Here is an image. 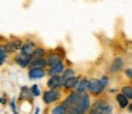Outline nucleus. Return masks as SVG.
<instances>
[{
	"mask_svg": "<svg viewBox=\"0 0 132 114\" xmlns=\"http://www.w3.org/2000/svg\"><path fill=\"white\" fill-rule=\"evenodd\" d=\"M108 86V77L103 76L100 79H92L89 80V86H88V92L93 96H100L104 92L105 87Z\"/></svg>",
	"mask_w": 132,
	"mask_h": 114,
	"instance_id": "obj_1",
	"label": "nucleus"
},
{
	"mask_svg": "<svg viewBox=\"0 0 132 114\" xmlns=\"http://www.w3.org/2000/svg\"><path fill=\"white\" fill-rule=\"evenodd\" d=\"M61 100L60 90H47L43 92V102L45 104H53Z\"/></svg>",
	"mask_w": 132,
	"mask_h": 114,
	"instance_id": "obj_2",
	"label": "nucleus"
},
{
	"mask_svg": "<svg viewBox=\"0 0 132 114\" xmlns=\"http://www.w3.org/2000/svg\"><path fill=\"white\" fill-rule=\"evenodd\" d=\"M45 62H47V66L48 67H52L54 65H56L59 63L62 62V57L56 52H53V53H48L47 57H45Z\"/></svg>",
	"mask_w": 132,
	"mask_h": 114,
	"instance_id": "obj_3",
	"label": "nucleus"
},
{
	"mask_svg": "<svg viewBox=\"0 0 132 114\" xmlns=\"http://www.w3.org/2000/svg\"><path fill=\"white\" fill-rule=\"evenodd\" d=\"M47 87L49 90H60L62 87V80L60 76H49L47 81Z\"/></svg>",
	"mask_w": 132,
	"mask_h": 114,
	"instance_id": "obj_4",
	"label": "nucleus"
},
{
	"mask_svg": "<svg viewBox=\"0 0 132 114\" xmlns=\"http://www.w3.org/2000/svg\"><path fill=\"white\" fill-rule=\"evenodd\" d=\"M36 48H37V44L33 42V41H26V42H23V44H22V47H21L20 50H21V54L32 57V54L36 50Z\"/></svg>",
	"mask_w": 132,
	"mask_h": 114,
	"instance_id": "obj_5",
	"label": "nucleus"
},
{
	"mask_svg": "<svg viewBox=\"0 0 132 114\" xmlns=\"http://www.w3.org/2000/svg\"><path fill=\"white\" fill-rule=\"evenodd\" d=\"M80 97H81V95H78V93H77L76 91H73V92H70L69 95L66 96V98L64 100L62 104H64L66 108L69 109V108H71V107L75 104L77 101L80 100Z\"/></svg>",
	"mask_w": 132,
	"mask_h": 114,
	"instance_id": "obj_6",
	"label": "nucleus"
},
{
	"mask_svg": "<svg viewBox=\"0 0 132 114\" xmlns=\"http://www.w3.org/2000/svg\"><path fill=\"white\" fill-rule=\"evenodd\" d=\"M15 62L17 65H20L21 67H28L31 62H32V57H29V55H24V54H21L19 53L16 57H15Z\"/></svg>",
	"mask_w": 132,
	"mask_h": 114,
	"instance_id": "obj_7",
	"label": "nucleus"
},
{
	"mask_svg": "<svg viewBox=\"0 0 132 114\" xmlns=\"http://www.w3.org/2000/svg\"><path fill=\"white\" fill-rule=\"evenodd\" d=\"M108 104H109V103L105 100L99 98V100H97L94 103H93V104L90 105V112H92V113H98V114H100L104 109H105V108H106V105H108Z\"/></svg>",
	"mask_w": 132,
	"mask_h": 114,
	"instance_id": "obj_8",
	"label": "nucleus"
},
{
	"mask_svg": "<svg viewBox=\"0 0 132 114\" xmlns=\"http://www.w3.org/2000/svg\"><path fill=\"white\" fill-rule=\"evenodd\" d=\"M22 44H23V42H22L21 39H17V38H16V39H12V41H10V42L6 43V44H5V48H6L7 53H15L21 49Z\"/></svg>",
	"mask_w": 132,
	"mask_h": 114,
	"instance_id": "obj_9",
	"label": "nucleus"
},
{
	"mask_svg": "<svg viewBox=\"0 0 132 114\" xmlns=\"http://www.w3.org/2000/svg\"><path fill=\"white\" fill-rule=\"evenodd\" d=\"M88 86H89V80L88 79H86V77H83V79H80V81H78V85H77V87H76V92L78 93V95H85V93H87L88 92Z\"/></svg>",
	"mask_w": 132,
	"mask_h": 114,
	"instance_id": "obj_10",
	"label": "nucleus"
},
{
	"mask_svg": "<svg viewBox=\"0 0 132 114\" xmlns=\"http://www.w3.org/2000/svg\"><path fill=\"white\" fill-rule=\"evenodd\" d=\"M65 70V66H64V63H59L56 65H54L52 67H48L47 74L49 76H60L62 74V71Z\"/></svg>",
	"mask_w": 132,
	"mask_h": 114,
	"instance_id": "obj_11",
	"label": "nucleus"
},
{
	"mask_svg": "<svg viewBox=\"0 0 132 114\" xmlns=\"http://www.w3.org/2000/svg\"><path fill=\"white\" fill-rule=\"evenodd\" d=\"M47 75L45 69H29L28 70V77L31 80H39Z\"/></svg>",
	"mask_w": 132,
	"mask_h": 114,
	"instance_id": "obj_12",
	"label": "nucleus"
},
{
	"mask_svg": "<svg viewBox=\"0 0 132 114\" xmlns=\"http://www.w3.org/2000/svg\"><path fill=\"white\" fill-rule=\"evenodd\" d=\"M78 81H80L78 77H72V79H70V80L62 82V88L66 90V91L76 90V87H77V85H78Z\"/></svg>",
	"mask_w": 132,
	"mask_h": 114,
	"instance_id": "obj_13",
	"label": "nucleus"
},
{
	"mask_svg": "<svg viewBox=\"0 0 132 114\" xmlns=\"http://www.w3.org/2000/svg\"><path fill=\"white\" fill-rule=\"evenodd\" d=\"M47 66V62H45V58H42V59H33L31 64L28 66L29 69H44Z\"/></svg>",
	"mask_w": 132,
	"mask_h": 114,
	"instance_id": "obj_14",
	"label": "nucleus"
},
{
	"mask_svg": "<svg viewBox=\"0 0 132 114\" xmlns=\"http://www.w3.org/2000/svg\"><path fill=\"white\" fill-rule=\"evenodd\" d=\"M123 67V60L121 58H115L113 63L110 64V71L111 72H118Z\"/></svg>",
	"mask_w": 132,
	"mask_h": 114,
	"instance_id": "obj_15",
	"label": "nucleus"
},
{
	"mask_svg": "<svg viewBox=\"0 0 132 114\" xmlns=\"http://www.w3.org/2000/svg\"><path fill=\"white\" fill-rule=\"evenodd\" d=\"M60 77H61L62 82H65V81L70 80V79H72V77H76V72L72 67H66L65 70L62 71V74L60 75Z\"/></svg>",
	"mask_w": 132,
	"mask_h": 114,
	"instance_id": "obj_16",
	"label": "nucleus"
},
{
	"mask_svg": "<svg viewBox=\"0 0 132 114\" xmlns=\"http://www.w3.org/2000/svg\"><path fill=\"white\" fill-rule=\"evenodd\" d=\"M116 103L119 104V107L121 108V109H125V108H127L128 107V98L127 97H125L122 93H118L116 95Z\"/></svg>",
	"mask_w": 132,
	"mask_h": 114,
	"instance_id": "obj_17",
	"label": "nucleus"
},
{
	"mask_svg": "<svg viewBox=\"0 0 132 114\" xmlns=\"http://www.w3.org/2000/svg\"><path fill=\"white\" fill-rule=\"evenodd\" d=\"M45 57H47V50L43 47H37L32 54V60L33 59H42V58H45Z\"/></svg>",
	"mask_w": 132,
	"mask_h": 114,
	"instance_id": "obj_18",
	"label": "nucleus"
},
{
	"mask_svg": "<svg viewBox=\"0 0 132 114\" xmlns=\"http://www.w3.org/2000/svg\"><path fill=\"white\" fill-rule=\"evenodd\" d=\"M67 112H69V109H67L62 103H60V104L55 105V107L50 110V114H67Z\"/></svg>",
	"mask_w": 132,
	"mask_h": 114,
	"instance_id": "obj_19",
	"label": "nucleus"
},
{
	"mask_svg": "<svg viewBox=\"0 0 132 114\" xmlns=\"http://www.w3.org/2000/svg\"><path fill=\"white\" fill-rule=\"evenodd\" d=\"M121 93L128 100H132V86H123L121 88Z\"/></svg>",
	"mask_w": 132,
	"mask_h": 114,
	"instance_id": "obj_20",
	"label": "nucleus"
},
{
	"mask_svg": "<svg viewBox=\"0 0 132 114\" xmlns=\"http://www.w3.org/2000/svg\"><path fill=\"white\" fill-rule=\"evenodd\" d=\"M7 58V50L5 45H0V65H3Z\"/></svg>",
	"mask_w": 132,
	"mask_h": 114,
	"instance_id": "obj_21",
	"label": "nucleus"
},
{
	"mask_svg": "<svg viewBox=\"0 0 132 114\" xmlns=\"http://www.w3.org/2000/svg\"><path fill=\"white\" fill-rule=\"evenodd\" d=\"M29 91H31V93H32L33 97H38V96H40V90H39V87H38L37 85H33L31 88H29Z\"/></svg>",
	"mask_w": 132,
	"mask_h": 114,
	"instance_id": "obj_22",
	"label": "nucleus"
},
{
	"mask_svg": "<svg viewBox=\"0 0 132 114\" xmlns=\"http://www.w3.org/2000/svg\"><path fill=\"white\" fill-rule=\"evenodd\" d=\"M100 114H113V105L108 104L106 105V108H105V109H104Z\"/></svg>",
	"mask_w": 132,
	"mask_h": 114,
	"instance_id": "obj_23",
	"label": "nucleus"
},
{
	"mask_svg": "<svg viewBox=\"0 0 132 114\" xmlns=\"http://www.w3.org/2000/svg\"><path fill=\"white\" fill-rule=\"evenodd\" d=\"M10 107H11V109H12L14 113H17V110H16V100L15 98H12L10 101Z\"/></svg>",
	"mask_w": 132,
	"mask_h": 114,
	"instance_id": "obj_24",
	"label": "nucleus"
},
{
	"mask_svg": "<svg viewBox=\"0 0 132 114\" xmlns=\"http://www.w3.org/2000/svg\"><path fill=\"white\" fill-rule=\"evenodd\" d=\"M125 75L127 76L128 79H132V69H126L125 70Z\"/></svg>",
	"mask_w": 132,
	"mask_h": 114,
	"instance_id": "obj_25",
	"label": "nucleus"
},
{
	"mask_svg": "<svg viewBox=\"0 0 132 114\" xmlns=\"http://www.w3.org/2000/svg\"><path fill=\"white\" fill-rule=\"evenodd\" d=\"M6 102H7V101H6L5 97H0V103H1V104H6Z\"/></svg>",
	"mask_w": 132,
	"mask_h": 114,
	"instance_id": "obj_26",
	"label": "nucleus"
},
{
	"mask_svg": "<svg viewBox=\"0 0 132 114\" xmlns=\"http://www.w3.org/2000/svg\"><path fill=\"white\" fill-rule=\"evenodd\" d=\"M127 109H128V112H130V113H132V102H131V103H130V104H128Z\"/></svg>",
	"mask_w": 132,
	"mask_h": 114,
	"instance_id": "obj_27",
	"label": "nucleus"
},
{
	"mask_svg": "<svg viewBox=\"0 0 132 114\" xmlns=\"http://www.w3.org/2000/svg\"><path fill=\"white\" fill-rule=\"evenodd\" d=\"M34 114H39V107H37V108H36V110H34Z\"/></svg>",
	"mask_w": 132,
	"mask_h": 114,
	"instance_id": "obj_28",
	"label": "nucleus"
},
{
	"mask_svg": "<svg viewBox=\"0 0 132 114\" xmlns=\"http://www.w3.org/2000/svg\"><path fill=\"white\" fill-rule=\"evenodd\" d=\"M89 114H98V113H92V112H89Z\"/></svg>",
	"mask_w": 132,
	"mask_h": 114,
	"instance_id": "obj_29",
	"label": "nucleus"
},
{
	"mask_svg": "<svg viewBox=\"0 0 132 114\" xmlns=\"http://www.w3.org/2000/svg\"><path fill=\"white\" fill-rule=\"evenodd\" d=\"M14 114H19V113H14Z\"/></svg>",
	"mask_w": 132,
	"mask_h": 114,
	"instance_id": "obj_30",
	"label": "nucleus"
}]
</instances>
